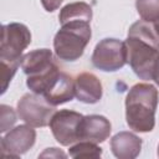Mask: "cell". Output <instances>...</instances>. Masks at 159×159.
<instances>
[{
    "instance_id": "cell-1",
    "label": "cell",
    "mask_w": 159,
    "mask_h": 159,
    "mask_svg": "<svg viewBox=\"0 0 159 159\" xmlns=\"http://www.w3.org/2000/svg\"><path fill=\"white\" fill-rule=\"evenodd\" d=\"M127 62L133 72L144 81H152L159 62V36L152 22L135 21L128 30Z\"/></svg>"
},
{
    "instance_id": "cell-2",
    "label": "cell",
    "mask_w": 159,
    "mask_h": 159,
    "mask_svg": "<svg viewBox=\"0 0 159 159\" xmlns=\"http://www.w3.org/2000/svg\"><path fill=\"white\" fill-rule=\"evenodd\" d=\"M159 92L150 83H137L125 97V120L130 129L148 133L155 125V111Z\"/></svg>"
},
{
    "instance_id": "cell-3",
    "label": "cell",
    "mask_w": 159,
    "mask_h": 159,
    "mask_svg": "<svg viewBox=\"0 0 159 159\" xmlns=\"http://www.w3.org/2000/svg\"><path fill=\"white\" fill-rule=\"evenodd\" d=\"M21 68L27 76L26 86L34 93L41 96L61 72L48 48H37L24 55Z\"/></svg>"
},
{
    "instance_id": "cell-4",
    "label": "cell",
    "mask_w": 159,
    "mask_h": 159,
    "mask_svg": "<svg viewBox=\"0 0 159 159\" xmlns=\"http://www.w3.org/2000/svg\"><path fill=\"white\" fill-rule=\"evenodd\" d=\"M89 24L88 21L73 20L61 25L53 39V50L60 60L71 62L83 55L92 36Z\"/></svg>"
},
{
    "instance_id": "cell-5",
    "label": "cell",
    "mask_w": 159,
    "mask_h": 159,
    "mask_svg": "<svg viewBox=\"0 0 159 159\" xmlns=\"http://www.w3.org/2000/svg\"><path fill=\"white\" fill-rule=\"evenodd\" d=\"M92 65L104 72H114L120 70L127 63L125 42L118 39L101 40L92 53Z\"/></svg>"
},
{
    "instance_id": "cell-6",
    "label": "cell",
    "mask_w": 159,
    "mask_h": 159,
    "mask_svg": "<svg viewBox=\"0 0 159 159\" xmlns=\"http://www.w3.org/2000/svg\"><path fill=\"white\" fill-rule=\"evenodd\" d=\"M31 43L29 27L20 22H11L1 26L0 60L20 61L24 50Z\"/></svg>"
},
{
    "instance_id": "cell-7",
    "label": "cell",
    "mask_w": 159,
    "mask_h": 159,
    "mask_svg": "<svg viewBox=\"0 0 159 159\" xmlns=\"http://www.w3.org/2000/svg\"><path fill=\"white\" fill-rule=\"evenodd\" d=\"M53 113V106H51L43 96L34 92L24 94L17 102V116L34 128H41L50 124Z\"/></svg>"
},
{
    "instance_id": "cell-8",
    "label": "cell",
    "mask_w": 159,
    "mask_h": 159,
    "mask_svg": "<svg viewBox=\"0 0 159 159\" xmlns=\"http://www.w3.org/2000/svg\"><path fill=\"white\" fill-rule=\"evenodd\" d=\"M83 116L70 109H61L53 113L50 120V129L55 139L63 147L72 145L80 140V125Z\"/></svg>"
},
{
    "instance_id": "cell-9",
    "label": "cell",
    "mask_w": 159,
    "mask_h": 159,
    "mask_svg": "<svg viewBox=\"0 0 159 159\" xmlns=\"http://www.w3.org/2000/svg\"><path fill=\"white\" fill-rule=\"evenodd\" d=\"M36 140V132L31 125H17L10 129L0 140L1 157L5 158H19L25 154Z\"/></svg>"
},
{
    "instance_id": "cell-10",
    "label": "cell",
    "mask_w": 159,
    "mask_h": 159,
    "mask_svg": "<svg viewBox=\"0 0 159 159\" xmlns=\"http://www.w3.org/2000/svg\"><path fill=\"white\" fill-rule=\"evenodd\" d=\"M111 130V122L104 116H83L80 125V140H88L96 144L103 143L109 137Z\"/></svg>"
},
{
    "instance_id": "cell-11",
    "label": "cell",
    "mask_w": 159,
    "mask_h": 159,
    "mask_svg": "<svg viewBox=\"0 0 159 159\" xmlns=\"http://www.w3.org/2000/svg\"><path fill=\"white\" fill-rule=\"evenodd\" d=\"M42 96L53 107L70 102L76 96L75 80L66 72L61 71L60 75L52 81V83Z\"/></svg>"
},
{
    "instance_id": "cell-12",
    "label": "cell",
    "mask_w": 159,
    "mask_h": 159,
    "mask_svg": "<svg viewBox=\"0 0 159 159\" xmlns=\"http://www.w3.org/2000/svg\"><path fill=\"white\" fill-rule=\"evenodd\" d=\"M76 98L87 104H94L101 101L103 94L102 83L98 77L89 72L80 73L75 80Z\"/></svg>"
},
{
    "instance_id": "cell-13",
    "label": "cell",
    "mask_w": 159,
    "mask_h": 159,
    "mask_svg": "<svg viewBox=\"0 0 159 159\" xmlns=\"http://www.w3.org/2000/svg\"><path fill=\"white\" fill-rule=\"evenodd\" d=\"M111 149L119 159H134L142 149V139L130 132H119L111 139Z\"/></svg>"
},
{
    "instance_id": "cell-14",
    "label": "cell",
    "mask_w": 159,
    "mask_h": 159,
    "mask_svg": "<svg viewBox=\"0 0 159 159\" xmlns=\"http://www.w3.org/2000/svg\"><path fill=\"white\" fill-rule=\"evenodd\" d=\"M92 16H93L92 7L83 1H77V2H71L63 6L60 11L58 20L61 25L73 20H82V21L91 22Z\"/></svg>"
},
{
    "instance_id": "cell-15",
    "label": "cell",
    "mask_w": 159,
    "mask_h": 159,
    "mask_svg": "<svg viewBox=\"0 0 159 159\" xmlns=\"http://www.w3.org/2000/svg\"><path fill=\"white\" fill-rule=\"evenodd\" d=\"M68 155L72 158H99L102 155V148L96 143L80 140L75 145L70 147Z\"/></svg>"
},
{
    "instance_id": "cell-16",
    "label": "cell",
    "mask_w": 159,
    "mask_h": 159,
    "mask_svg": "<svg viewBox=\"0 0 159 159\" xmlns=\"http://www.w3.org/2000/svg\"><path fill=\"white\" fill-rule=\"evenodd\" d=\"M135 7L142 20L152 24L159 20V0H135Z\"/></svg>"
},
{
    "instance_id": "cell-17",
    "label": "cell",
    "mask_w": 159,
    "mask_h": 159,
    "mask_svg": "<svg viewBox=\"0 0 159 159\" xmlns=\"http://www.w3.org/2000/svg\"><path fill=\"white\" fill-rule=\"evenodd\" d=\"M19 65H21L20 61L0 60V68H1V94H4L6 92L7 86L11 82L14 75L16 73Z\"/></svg>"
},
{
    "instance_id": "cell-18",
    "label": "cell",
    "mask_w": 159,
    "mask_h": 159,
    "mask_svg": "<svg viewBox=\"0 0 159 159\" xmlns=\"http://www.w3.org/2000/svg\"><path fill=\"white\" fill-rule=\"evenodd\" d=\"M16 113L15 111L6 104L0 106V132L5 133L6 130L11 129L12 125L16 123Z\"/></svg>"
},
{
    "instance_id": "cell-19",
    "label": "cell",
    "mask_w": 159,
    "mask_h": 159,
    "mask_svg": "<svg viewBox=\"0 0 159 159\" xmlns=\"http://www.w3.org/2000/svg\"><path fill=\"white\" fill-rule=\"evenodd\" d=\"M40 158H45V157H50V158H66L67 155L62 152V150H60V149H57V148H47L43 153H41L40 155H39Z\"/></svg>"
},
{
    "instance_id": "cell-20",
    "label": "cell",
    "mask_w": 159,
    "mask_h": 159,
    "mask_svg": "<svg viewBox=\"0 0 159 159\" xmlns=\"http://www.w3.org/2000/svg\"><path fill=\"white\" fill-rule=\"evenodd\" d=\"M41 4L46 11L52 12L60 7V5L62 4V0H41Z\"/></svg>"
},
{
    "instance_id": "cell-21",
    "label": "cell",
    "mask_w": 159,
    "mask_h": 159,
    "mask_svg": "<svg viewBox=\"0 0 159 159\" xmlns=\"http://www.w3.org/2000/svg\"><path fill=\"white\" fill-rule=\"evenodd\" d=\"M153 81L159 86V62H158V66H157V68H155V72H154V78H153Z\"/></svg>"
},
{
    "instance_id": "cell-22",
    "label": "cell",
    "mask_w": 159,
    "mask_h": 159,
    "mask_svg": "<svg viewBox=\"0 0 159 159\" xmlns=\"http://www.w3.org/2000/svg\"><path fill=\"white\" fill-rule=\"evenodd\" d=\"M158 157H159V145H158Z\"/></svg>"
}]
</instances>
